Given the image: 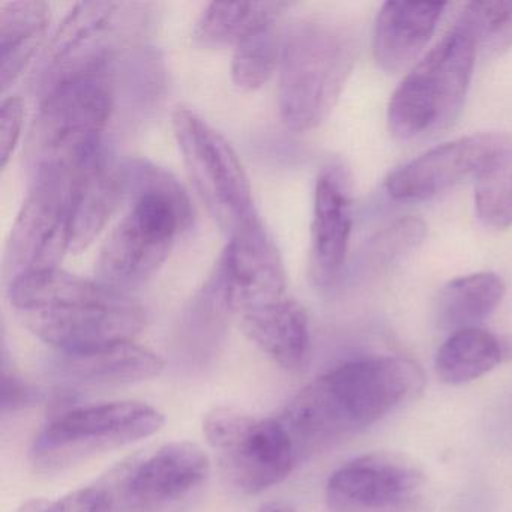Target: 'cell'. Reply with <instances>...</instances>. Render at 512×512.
Wrapping results in <instances>:
<instances>
[{
	"label": "cell",
	"instance_id": "obj_26",
	"mask_svg": "<svg viewBox=\"0 0 512 512\" xmlns=\"http://www.w3.org/2000/svg\"><path fill=\"white\" fill-rule=\"evenodd\" d=\"M284 34L277 25L260 29L235 47L232 58V79L236 88L254 92L265 86L280 70Z\"/></svg>",
	"mask_w": 512,
	"mask_h": 512
},
{
	"label": "cell",
	"instance_id": "obj_8",
	"mask_svg": "<svg viewBox=\"0 0 512 512\" xmlns=\"http://www.w3.org/2000/svg\"><path fill=\"white\" fill-rule=\"evenodd\" d=\"M172 124L197 194L221 232L232 238L259 217L238 154L223 134L187 107L173 112Z\"/></svg>",
	"mask_w": 512,
	"mask_h": 512
},
{
	"label": "cell",
	"instance_id": "obj_22",
	"mask_svg": "<svg viewBox=\"0 0 512 512\" xmlns=\"http://www.w3.org/2000/svg\"><path fill=\"white\" fill-rule=\"evenodd\" d=\"M289 2H212L194 26L193 40L206 49L236 47L260 29L277 25Z\"/></svg>",
	"mask_w": 512,
	"mask_h": 512
},
{
	"label": "cell",
	"instance_id": "obj_14",
	"mask_svg": "<svg viewBox=\"0 0 512 512\" xmlns=\"http://www.w3.org/2000/svg\"><path fill=\"white\" fill-rule=\"evenodd\" d=\"M208 281L233 317L284 298L283 259L259 217L230 238Z\"/></svg>",
	"mask_w": 512,
	"mask_h": 512
},
{
	"label": "cell",
	"instance_id": "obj_31",
	"mask_svg": "<svg viewBox=\"0 0 512 512\" xmlns=\"http://www.w3.org/2000/svg\"><path fill=\"white\" fill-rule=\"evenodd\" d=\"M25 121V106L22 98H5L0 109V166L7 167L20 136Z\"/></svg>",
	"mask_w": 512,
	"mask_h": 512
},
{
	"label": "cell",
	"instance_id": "obj_10",
	"mask_svg": "<svg viewBox=\"0 0 512 512\" xmlns=\"http://www.w3.org/2000/svg\"><path fill=\"white\" fill-rule=\"evenodd\" d=\"M203 433L229 481L242 493H262L280 484L299 461L295 443L278 418L215 407L203 421Z\"/></svg>",
	"mask_w": 512,
	"mask_h": 512
},
{
	"label": "cell",
	"instance_id": "obj_2",
	"mask_svg": "<svg viewBox=\"0 0 512 512\" xmlns=\"http://www.w3.org/2000/svg\"><path fill=\"white\" fill-rule=\"evenodd\" d=\"M7 293L22 325L59 353L133 341L146 322L128 293L61 268L17 278Z\"/></svg>",
	"mask_w": 512,
	"mask_h": 512
},
{
	"label": "cell",
	"instance_id": "obj_13",
	"mask_svg": "<svg viewBox=\"0 0 512 512\" xmlns=\"http://www.w3.org/2000/svg\"><path fill=\"white\" fill-rule=\"evenodd\" d=\"M422 470L394 452H371L335 470L326 485L331 512H413Z\"/></svg>",
	"mask_w": 512,
	"mask_h": 512
},
{
	"label": "cell",
	"instance_id": "obj_1",
	"mask_svg": "<svg viewBox=\"0 0 512 512\" xmlns=\"http://www.w3.org/2000/svg\"><path fill=\"white\" fill-rule=\"evenodd\" d=\"M424 386V371L412 359H352L304 386L278 419L289 431L301 460L376 424L419 397Z\"/></svg>",
	"mask_w": 512,
	"mask_h": 512
},
{
	"label": "cell",
	"instance_id": "obj_12",
	"mask_svg": "<svg viewBox=\"0 0 512 512\" xmlns=\"http://www.w3.org/2000/svg\"><path fill=\"white\" fill-rule=\"evenodd\" d=\"M71 253V214L67 175H46L32 181L5 250L7 283L59 268Z\"/></svg>",
	"mask_w": 512,
	"mask_h": 512
},
{
	"label": "cell",
	"instance_id": "obj_25",
	"mask_svg": "<svg viewBox=\"0 0 512 512\" xmlns=\"http://www.w3.org/2000/svg\"><path fill=\"white\" fill-rule=\"evenodd\" d=\"M232 317L226 302L206 281L185 311L179 328L178 346L182 355L199 365L214 358Z\"/></svg>",
	"mask_w": 512,
	"mask_h": 512
},
{
	"label": "cell",
	"instance_id": "obj_34",
	"mask_svg": "<svg viewBox=\"0 0 512 512\" xmlns=\"http://www.w3.org/2000/svg\"><path fill=\"white\" fill-rule=\"evenodd\" d=\"M511 409H512V401H511ZM511 418H512V413H511Z\"/></svg>",
	"mask_w": 512,
	"mask_h": 512
},
{
	"label": "cell",
	"instance_id": "obj_33",
	"mask_svg": "<svg viewBox=\"0 0 512 512\" xmlns=\"http://www.w3.org/2000/svg\"><path fill=\"white\" fill-rule=\"evenodd\" d=\"M259 512H295L283 502H269L262 506Z\"/></svg>",
	"mask_w": 512,
	"mask_h": 512
},
{
	"label": "cell",
	"instance_id": "obj_17",
	"mask_svg": "<svg viewBox=\"0 0 512 512\" xmlns=\"http://www.w3.org/2000/svg\"><path fill=\"white\" fill-rule=\"evenodd\" d=\"M352 232L349 176L331 164L317 176L311 223V275L314 283L328 287L340 274Z\"/></svg>",
	"mask_w": 512,
	"mask_h": 512
},
{
	"label": "cell",
	"instance_id": "obj_32",
	"mask_svg": "<svg viewBox=\"0 0 512 512\" xmlns=\"http://www.w3.org/2000/svg\"><path fill=\"white\" fill-rule=\"evenodd\" d=\"M37 391L31 388L28 383L23 382L14 371L8 370L7 364H4V373H2V412H17V410L26 409L37 403Z\"/></svg>",
	"mask_w": 512,
	"mask_h": 512
},
{
	"label": "cell",
	"instance_id": "obj_24",
	"mask_svg": "<svg viewBox=\"0 0 512 512\" xmlns=\"http://www.w3.org/2000/svg\"><path fill=\"white\" fill-rule=\"evenodd\" d=\"M503 344L484 329L454 332L437 350V376L448 385H463L490 373L502 362Z\"/></svg>",
	"mask_w": 512,
	"mask_h": 512
},
{
	"label": "cell",
	"instance_id": "obj_7",
	"mask_svg": "<svg viewBox=\"0 0 512 512\" xmlns=\"http://www.w3.org/2000/svg\"><path fill=\"white\" fill-rule=\"evenodd\" d=\"M163 424V413L139 401L67 407L35 436L31 461L38 472H62L101 452L152 436Z\"/></svg>",
	"mask_w": 512,
	"mask_h": 512
},
{
	"label": "cell",
	"instance_id": "obj_27",
	"mask_svg": "<svg viewBox=\"0 0 512 512\" xmlns=\"http://www.w3.org/2000/svg\"><path fill=\"white\" fill-rule=\"evenodd\" d=\"M457 23L469 32L478 52L500 55L512 49V0L470 2Z\"/></svg>",
	"mask_w": 512,
	"mask_h": 512
},
{
	"label": "cell",
	"instance_id": "obj_15",
	"mask_svg": "<svg viewBox=\"0 0 512 512\" xmlns=\"http://www.w3.org/2000/svg\"><path fill=\"white\" fill-rule=\"evenodd\" d=\"M208 475V455L200 446L167 443L125 470L119 494L130 508H161L188 496Z\"/></svg>",
	"mask_w": 512,
	"mask_h": 512
},
{
	"label": "cell",
	"instance_id": "obj_4",
	"mask_svg": "<svg viewBox=\"0 0 512 512\" xmlns=\"http://www.w3.org/2000/svg\"><path fill=\"white\" fill-rule=\"evenodd\" d=\"M118 62L43 94L25 146L32 179L70 172L107 148L104 137L118 106Z\"/></svg>",
	"mask_w": 512,
	"mask_h": 512
},
{
	"label": "cell",
	"instance_id": "obj_11",
	"mask_svg": "<svg viewBox=\"0 0 512 512\" xmlns=\"http://www.w3.org/2000/svg\"><path fill=\"white\" fill-rule=\"evenodd\" d=\"M508 167H512V134H470L398 167L386 178L385 187L398 202H421Z\"/></svg>",
	"mask_w": 512,
	"mask_h": 512
},
{
	"label": "cell",
	"instance_id": "obj_3",
	"mask_svg": "<svg viewBox=\"0 0 512 512\" xmlns=\"http://www.w3.org/2000/svg\"><path fill=\"white\" fill-rule=\"evenodd\" d=\"M122 172L130 208L104 242L95 272L104 286L128 293L166 262L193 208L178 179L151 161L124 160Z\"/></svg>",
	"mask_w": 512,
	"mask_h": 512
},
{
	"label": "cell",
	"instance_id": "obj_18",
	"mask_svg": "<svg viewBox=\"0 0 512 512\" xmlns=\"http://www.w3.org/2000/svg\"><path fill=\"white\" fill-rule=\"evenodd\" d=\"M163 370L164 361L157 353L133 341L88 352L59 353L53 362L56 377L74 388L133 385L154 379Z\"/></svg>",
	"mask_w": 512,
	"mask_h": 512
},
{
	"label": "cell",
	"instance_id": "obj_28",
	"mask_svg": "<svg viewBox=\"0 0 512 512\" xmlns=\"http://www.w3.org/2000/svg\"><path fill=\"white\" fill-rule=\"evenodd\" d=\"M427 236V226L419 218L398 220L377 233L367 247V260L373 269H386L419 247Z\"/></svg>",
	"mask_w": 512,
	"mask_h": 512
},
{
	"label": "cell",
	"instance_id": "obj_9",
	"mask_svg": "<svg viewBox=\"0 0 512 512\" xmlns=\"http://www.w3.org/2000/svg\"><path fill=\"white\" fill-rule=\"evenodd\" d=\"M143 5L82 2L59 26L44 55L41 94L59 83L104 70L130 49L143 25Z\"/></svg>",
	"mask_w": 512,
	"mask_h": 512
},
{
	"label": "cell",
	"instance_id": "obj_20",
	"mask_svg": "<svg viewBox=\"0 0 512 512\" xmlns=\"http://www.w3.org/2000/svg\"><path fill=\"white\" fill-rule=\"evenodd\" d=\"M247 337L284 370H299L310 350L308 314L295 299L245 311L238 317Z\"/></svg>",
	"mask_w": 512,
	"mask_h": 512
},
{
	"label": "cell",
	"instance_id": "obj_21",
	"mask_svg": "<svg viewBox=\"0 0 512 512\" xmlns=\"http://www.w3.org/2000/svg\"><path fill=\"white\" fill-rule=\"evenodd\" d=\"M50 5L43 0L7 2L0 8V88L7 91L46 38Z\"/></svg>",
	"mask_w": 512,
	"mask_h": 512
},
{
	"label": "cell",
	"instance_id": "obj_23",
	"mask_svg": "<svg viewBox=\"0 0 512 512\" xmlns=\"http://www.w3.org/2000/svg\"><path fill=\"white\" fill-rule=\"evenodd\" d=\"M505 281L493 272H478L449 281L437 299V323L445 331L478 328L505 298Z\"/></svg>",
	"mask_w": 512,
	"mask_h": 512
},
{
	"label": "cell",
	"instance_id": "obj_6",
	"mask_svg": "<svg viewBox=\"0 0 512 512\" xmlns=\"http://www.w3.org/2000/svg\"><path fill=\"white\" fill-rule=\"evenodd\" d=\"M476 53L469 32L455 23L392 94L388 106L392 136L422 139L451 127L463 110Z\"/></svg>",
	"mask_w": 512,
	"mask_h": 512
},
{
	"label": "cell",
	"instance_id": "obj_19",
	"mask_svg": "<svg viewBox=\"0 0 512 512\" xmlns=\"http://www.w3.org/2000/svg\"><path fill=\"white\" fill-rule=\"evenodd\" d=\"M446 4L442 2H386L377 14L373 53L389 74L401 73L424 52L436 32Z\"/></svg>",
	"mask_w": 512,
	"mask_h": 512
},
{
	"label": "cell",
	"instance_id": "obj_5",
	"mask_svg": "<svg viewBox=\"0 0 512 512\" xmlns=\"http://www.w3.org/2000/svg\"><path fill=\"white\" fill-rule=\"evenodd\" d=\"M355 35L328 20H302L284 34L278 79L283 124L295 133L326 121L355 67Z\"/></svg>",
	"mask_w": 512,
	"mask_h": 512
},
{
	"label": "cell",
	"instance_id": "obj_16",
	"mask_svg": "<svg viewBox=\"0 0 512 512\" xmlns=\"http://www.w3.org/2000/svg\"><path fill=\"white\" fill-rule=\"evenodd\" d=\"M67 175L71 214V253L86 250L125 202L122 161L109 149L92 155Z\"/></svg>",
	"mask_w": 512,
	"mask_h": 512
},
{
	"label": "cell",
	"instance_id": "obj_29",
	"mask_svg": "<svg viewBox=\"0 0 512 512\" xmlns=\"http://www.w3.org/2000/svg\"><path fill=\"white\" fill-rule=\"evenodd\" d=\"M475 209L485 226L500 230L512 226V167L478 182Z\"/></svg>",
	"mask_w": 512,
	"mask_h": 512
},
{
	"label": "cell",
	"instance_id": "obj_30",
	"mask_svg": "<svg viewBox=\"0 0 512 512\" xmlns=\"http://www.w3.org/2000/svg\"><path fill=\"white\" fill-rule=\"evenodd\" d=\"M115 499L101 487L80 488L56 502L32 500L19 512H113Z\"/></svg>",
	"mask_w": 512,
	"mask_h": 512
}]
</instances>
